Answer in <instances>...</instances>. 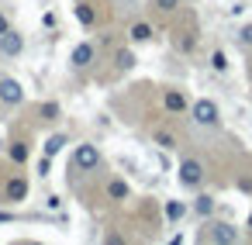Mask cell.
I'll use <instances>...</instances> for the list:
<instances>
[{
  "label": "cell",
  "mask_w": 252,
  "mask_h": 245,
  "mask_svg": "<svg viewBox=\"0 0 252 245\" xmlns=\"http://www.w3.org/2000/svg\"><path fill=\"white\" fill-rule=\"evenodd\" d=\"M190 121H193L197 128H218V124H221V107H218L214 100L200 97V100L190 104Z\"/></svg>",
  "instance_id": "6da1fadb"
},
{
  "label": "cell",
  "mask_w": 252,
  "mask_h": 245,
  "mask_svg": "<svg viewBox=\"0 0 252 245\" xmlns=\"http://www.w3.org/2000/svg\"><path fill=\"white\" fill-rule=\"evenodd\" d=\"M73 166H76L80 173H97V169L104 166V155H100V149H97L94 142H83V145H76V152H73Z\"/></svg>",
  "instance_id": "7a4b0ae2"
},
{
  "label": "cell",
  "mask_w": 252,
  "mask_h": 245,
  "mask_svg": "<svg viewBox=\"0 0 252 245\" xmlns=\"http://www.w3.org/2000/svg\"><path fill=\"white\" fill-rule=\"evenodd\" d=\"M180 183H183L187 190H197V186L204 183V162H200V159H183V162H180Z\"/></svg>",
  "instance_id": "3957f363"
},
{
  "label": "cell",
  "mask_w": 252,
  "mask_h": 245,
  "mask_svg": "<svg viewBox=\"0 0 252 245\" xmlns=\"http://www.w3.org/2000/svg\"><path fill=\"white\" fill-rule=\"evenodd\" d=\"M0 104H7V107L25 104V87L14 76H0Z\"/></svg>",
  "instance_id": "277c9868"
},
{
  "label": "cell",
  "mask_w": 252,
  "mask_h": 245,
  "mask_svg": "<svg viewBox=\"0 0 252 245\" xmlns=\"http://www.w3.org/2000/svg\"><path fill=\"white\" fill-rule=\"evenodd\" d=\"M21 52H25V35L7 28L4 35H0V56H4V59H18Z\"/></svg>",
  "instance_id": "5b68a950"
},
{
  "label": "cell",
  "mask_w": 252,
  "mask_h": 245,
  "mask_svg": "<svg viewBox=\"0 0 252 245\" xmlns=\"http://www.w3.org/2000/svg\"><path fill=\"white\" fill-rule=\"evenodd\" d=\"M204 238H207V242H218V245H235V242H238V231H235L228 221H214Z\"/></svg>",
  "instance_id": "8992f818"
},
{
  "label": "cell",
  "mask_w": 252,
  "mask_h": 245,
  "mask_svg": "<svg viewBox=\"0 0 252 245\" xmlns=\"http://www.w3.org/2000/svg\"><path fill=\"white\" fill-rule=\"evenodd\" d=\"M94 59H97V49H94L90 42H80V45H73V52H69V62H73V69H87Z\"/></svg>",
  "instance_id": "52a82bcc"
},
{
  "label": "cell",
  "mask_w": 252,
  "mask_h": 245,
  "mask_svg": "<svg viewBox=\"0 0 252 245\" xmlns=\"http://www.w3.org/2000/svg\"><path fill=\"white\" fill-rule=\"evenodd\" d=\"M28 197V180L25 176H11L7 183H4V200L7 204H18V200H25Z\"/></svg>",
  "instance_id": "ba28073f"
},
{
  "label": "cell",
  "mask_w": 252,
  "mask_h": 245,
  "mask_svg": "<svg viewBox=\"0 0 252 245\" xmlns=\"http://www.w3.org/2000/svg\"><path fill=\"white\" fill-rule=\"evenodd\" d=\"M162 107H166L169 114H187V111H190L183 90H166V93H162Z\"/></svg>",
  "instance_id": "9c48e42d"
},
{
  "label": "cell",
  "mask_w": 252,
  "mask_h": 245,
  "mask_svg": "<svg viewBox=\"0 0 252 245\" xmlns=\"http://www.w3.org/2000/svg\"><path fill=\"white\" fill-rule=\"evenodd\" d=\"M152 35H156V31H152L149 21H135V25L128 28V42H131V45H145V42H152Z\"/></svg>",
  "instance_id": "30bf717a"
},
{
  "label": "cell",
  "mask_w": 252,
  "mask_h": 245,
  "mask_svg": "<svg viewBox=\"0 0 252 245\" xmlns=\"http://www.w3.org/2000/svg\"><path fill=\"white\" fill-rule=\"evenodd\" d=\"M107 197H111V200H128V197H131V186L114 176V180H107Z\"/></svg>",
  "instance_id": "8fae6325"
},
{
  "label": "cell",
  "mask_w": 252,
  "mask_h": 245,
  "mask_svg": "<svg viewBox=\"0 0 252 245\" xmlns=\"http://www.w3.org/2000/svg\"><path fill=\"white\" fill-rule=\"evenodd\" d=\"M193 214H197V217H211V214H214V197H211V193H200V197L193 200Z\"/></svg>",
  "instance_id": "7c38bea8"
},
{
  "label": "cell",
  "mask_w": 252,
  "mask_h": 245,
  "mask_svg": "<svg viewBox=\"0 0 252 245\" xmlns=\"http://www.w3.org/2000/svg\"><path fill=\"white\" fill-rule=\"evenodd\" d=\"M162 214H166V221H180V217L187 214V204H183V200H166V204H162Z\"/></svg>",
  "instance_id": "4fadbf2b"
},
{
  "label": "cell",
  "mask_w": 252,
  "mask_h": 245,
  "mask_svg": "<svg viewBox=\"0 0 252 245\" xmlns=\"http://www.w3.org/2000/svg\"><path fill=\"white\" fill-rule=\"evenodd\" d=\"M152 142H156V145H159L162 152H166V149H169V152L176 149V135H173V131H166V128H159V131L152 135Z\"/></svg>",
  "instance_id": "5bb4252c"
},
{
  "label": "cell",
  "mask_w": 252,
  "mask_h": 245,
  "mask_svg": "<svg viewBox=\"0 0 252 245\" xmlns=\"http://www.w3.org/2000/svg\"><path fill=\"white\" fill-rule=\"evenodd\" d=\"M63 145H66V135H63V131H59V135H49V138H45V149H42V152H45V155H52V159H56V155H59V152H63Z\"/></svg>",
  "instance_id": "9a60e30c"
},
{
  "label": "cell",
  "mask_w": 252,
  "mask_h": 245,
  "mask_svg": "<svg viewBox=\"0 0 252 245\" xmlns=\"http://www.w3.org/2000/svg\"><path fill=\"white\" fill-rule=\"evenodd\" d=\"M11 159H14L18 166H21V162H28V159H32V149H28V142H21V138H18V142H11Z\"/></svg>",
  "instance_id": "2e32d148"
},
{
  "label": "cell",
  "mask_w": 252,
  "mask_h": 245,
  "mask_svg": "<svg viewBox=\"0 0 252 245\" xmlns=\"http://www.w3.org/2000/svg\"><path fill=\"white\" fill-rule=\"evenodd\" d=\"M114 62H118L121 73H128V69L135 66V52H131V49H118V52H114Z\"/></svg>",
  "instance_id": "e0dca14e"
},
{
  "label": "cell",
  "mask_w": 252,
  "mask_h": 245,
  "mask_svg": "<svg viewBox=\"0 0 252 245\" xmlns=\"http://www.w3.org/2000/svg\"><path fill=\"white\" fill-rule=\"evenodd\" d=\"M211 69H214L218 76H221V73H228V56H224L221 49H214V52H211Z\"/></svg>",
  "instance_id": "ac0fdd59"
},
{
  "label": "cell",
  "mask_w": 252,
  "mask_h": 245,
  "mask_svg": "<svg viewBox=\"0 0 252 245\" xmlns=\"http://www.w3.org/2000/svg\"><path fill=\"white\" fill-rule=\"evenodd\" d=\"M235 42H238V45H242L245 52H252V21L238 28V35H235Z\"/></svg>",
  "instance_id": "d6986e66"
},
{
  "label": "cell",
  "mask_w": 252,
  "mask_h": 245,
  "mask_svg": "<svg viewBox=\"0 0 252 245\" xmlns=\"http://www.w3.org/2000/svg\"><path fill=\"white\" fill-rule=\"evenodd\" d=\"M76 21L90 28V25L97 21V14H94V7H90V4H80V7H76Z\"/></svg>",
  "instance_id": "ffe728a7"
},
{
  "label": "cell",
  "mask_w": 252,
  "mask_h": 245,
  "mask_svg": "<svg viewBox=\"0 0 252 245\" xmlns=\"http://www.w3.org/2000/svg\"><path fill=\"white\" fill-rule=\"evenodd\" d=\"M38 114H42V121H56V118H59V104H56V100H49V104H42V107H38Z\"/></svg>",
  "instance_id": "44dd1931"
},
{
  "label": "cell",
  "mask_w": 252,
  "mask_h": 245,
  "mask_svg": "<svg viewBox=\"0 0 252 245\" xmlns=\"http://www.w3.org/2000/svg\"><path fill=\"white\" fill-rule=\"evenodd\" d=\"M152 4H156V11H162V14H173V11L183 4V0H152Z\"/></svg>",
  "instance_id": "7402d4cb"
},
{
  "label": "cell",
  "mask_w": 252,
  "mask_h": 245,
  "mask_svg": "<svg viewBox=\"0 0 252 245\" xmlns=\"http://www.w3.org/2000/svg\"><path fill=\"white\" fill-rule=\"evenodd\" d=\"M52 173V155H42V162H38V176H49Z\"/></svg>",
  "instance_id": "603a6c76"
},
{
  "label": "cell",
  "mask_w": 252,
  "mask_h": 245,
  "mask_svg": "<svg viewBox=\"0 0 252 245\" xmlns=\"http://www.w3.org/2000/svg\"><path fill=\"white\" fill-rule=\"evenodd\" d=\"M7 28H11V18H7V14H0V35H4Z\"/></svg>",
  "instance_id": "cb8c5ba5"
},
{
  "label": "cell",
  "mask_w": 252,
  "mask_h": 245,
  "mask_svg": "<svg viewBox=\"0 0 252 245\" xmlns=\"http://www.w3.org/2000/svg\"><path fill=\"white\" fill-rule=\"evenodd\" d=\"M0 221H11V214H7V211H0Z\"/></svg>",
  "instance_id": "d4e9b609"
},
{
  "label": "cell",
  "mask_w": 252,
  "mask_h": 245,
  "mask_svg": "<svg viewBox=\"0 0 252 245\" xmlns=\"http://www.w3.org/2000/svg\"><path fill=\"white\" fill-rule=\"evenodd\" d=\"M249 76H252V52H249Z\"/></svg>",
  "instance_id": "484cf974"
},
{
  "label": "cell",
  "mask_w": 252,
  "mask_h": 245,
  "mask_svg": "<svg viewBox=\"0 0 252 245\" xmlns=\"http://www.w3.org/2000/svg\"><path fill=\"white\" fill-rule=\"evenodd\" d=\"M249 228H252V211H249Z\"/></svg>",
  "instance_id": "4316f807"
}]
</instances>
